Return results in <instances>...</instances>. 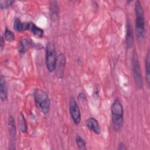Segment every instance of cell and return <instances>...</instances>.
I'll return each mask as SVG.
<instances>
[{"mask_svg": "<svg viewBox=\"0 0 150 150\" xmlns=\"http://www.w3.org/2000/svg\"><path fill=\"white\" fill-rule=\"evenodd\" d=\"M125 42H126L127 46L128 47H131L132 46V44L134 42V35H133L132 26L129 22H128L127 24Z\"/></svg>", "mask_w": 150, "mask_h": 150, "instance_id": "7c38bea8", "label": "cell"}, {"mask_svg": "<svg viewBox=\"0 0 150 150\" xmlns=\"http://www.w3.org/2000/svg\"><path fill=\"white\" fill-rule=\"evenodd\" d=\"M4 38L9 42H12L15 40V36L14 33L9 29H8L7 28H5V32H4Z\"/></svg>", "mask_w": 150, "mask_h": 150, "instance_id": "ac0fdd59", "label": "cell"}, {"mask_svg": "<svg viewBox=\"0 0 150 150\" xmlns=\"http://www.w3.org/2000/svg\"><path fill=\"white\" fill-rule=\"evenodd\" d=\"M127 148L126 147V146L124 144V143L122 142H120L118 144V150H126Z\"/></svg>", "mask_w": 150, "mask_h": 150, "instance_id": "7402d4cb", "label": "cell"}, {"mask_svg": "<svg viewBox=\"0 0 150 150\" xmlns=\"http://www.w3.org/2000/svg\"><path fill=\"white\" fill-rule=\"evenodd\" d=\"M76 142L78 148L80 149H81V150L87 149L86 142L85 140L80 135H77L76 136Z\"/></svg>", "mask_w": 150, "mask_h": 150, "instance_id": "e0dca14e", "label": "cell"}, {"mask_svg": "<svg viewBox=\"0 0 150 150\" xmlns=\"http://www.w3.org/2000/svg\"><path fill=\"white\" fill-rule=\"evenodd\" d=\"M33 42L27 39H22L19 43L18 51L20 53H25L33 46Z\"/></svg>", "mask_w": 150, "mask_h": 150, "instance_id": "4fadbf2b", "label": "cell"}, {"mask_svg": "<svg viewBox=\"0 0 150 150\" xmlns=\"http://www.w3.org/2000/svg\"><path fill=\"white\" fill-rule=\"evenodd\" d=\"M21 129L23 133H26L28 131V127L26 119L22 113H21Z\"/></svg>", "mask_w": 150, "mask_h": 150, "instance_id": "ffe728a7", "label": "cell"}, {"mask_svg": "<svg viewBox=\"0 0 150 150\" xmlns=\"http://www.w3.org/2000/svg\"><path fill=\"white\" fill-rule=\"evenodd\" d=\"M111 121L112 127L115 131H119L124 123V109L121 101L116 98L111 107Z\"/></svg>", "mask_w": 150, "mask_h": 150, "instance_id": "6da1fadb", "label": "cell"}, {"mask_svg": "<svg viewBox=\"0 0 150 150\" xmlns=\"http://www.w3.org/2000/svg\"><path fill=\"white\" fill-rule=\"evenodd\" d=\"M55 45L53 42H48L45 49V61L46 68L49 72L55 70L57 62Z\"/></svg>", "mask_w": 150, "mask_h": 150, "instance_id": "277c9868", "label": "cell"}, {"mask_svg": "<svg viewBox=\"0 0 150 150\" xmlns=\"http://www.w3.org/2000/svg\"><path fill=\"white\" fill-rule=\"evenodd\" d=\"M8 128L9 134L10 136V144L11 146H12V149H15V142L16 139V124L15 122L14 118L12 115H10L8 118Z\"/></svg>", "mask_w": 150, "mask_h": 150, "instance_id": "52a82bcc", "label": "cell"}, {"mask_svg": "<svg viewBox=\"0 0 150 150\" xmlns=\"http://www.w3.org/2000/svg\"><path fill=\"white\" fill-rule=\"evenodd\" d=\"M5 45V38L1 36V39H0V46H1V50H2L4 46Z\"/></svg>", "mask_w": 150, "mask_h": 150, "instance_id": "603a6c76", "label": "cell"}, {"mask_svg": "<svg viewBox=\"0 0 150 150\" xmlns=\"http://www.w3.org/2000/svg\"><path fill=\"white\" fill-rule=\"evenodd\" d=\"M50 15L51 19H56L59 15V8L57 2L55 1H50Z\"/></svg>", "mask_w": 150, "mask_h": 150, "instance_id": "9a60e30c", "label": "cell"}, {"mask_svg": "<svg viewBox=\"0 0 150 150\" xmlns=\"http://www.w3.org/2000/svg\"><path fill=\"white\" fill-rule=\"evenodd\" d=\"M29 30L36 36L42 38L43 36L44 31L42 29L36 25L33 22H30Z\"/></svg>", "mask_w": 150, "mask_h": 150, "instance_id": "2e32d148", "label": "cell"}, {"mask_svg": "<svg viewBox=\"0 0 150 150\" xmlns=\"http://www.w3.org/2000/svg\"><path fill=\"white\" fill-rule=\"evenodd\" d=\"M78 99L79 100H81V101H84L86 100V96L84 95V94L82 93H79V94L78 95Z\"/></svg>", "mask_w": 150, "mask_h": 150, "instance_id": "44dd1931", "label": "cell"}, {"mask_svg": "<svg viewBox=\"0 0 150 150\" xmlns=\"http://www.w3.org/2000/svg\"><path fill=\"white\" fill-rule=\"evenodd\" d=\"M66 66V57L63 53H60L57 57L56 69L57 76L59 78H62L64 74Z\"/></svg>", "mask_w": 150, "mask_h": 150, "instance_id": "ba28073f", "label": "cell"}, {"mask_svg": "<svg viewBox=\"0 0 150 150\" xmlns=\"http://www.w3.org/2000/svg\"><path fill=\"white\" fill-rule=\"evenodd\" d=\"M14 2V1L11 0H0V8L1 9H7L11 6Z\"/></svg>", "mask_w": 150, "mask_h": 150, "instance_id": "d6986e66", "label": "cell"}, {"mask_svg": "<svg viewBox=\"0 0 150 150\" xmlns=\"http://www.w3.org/2000/svg\"><path fill=\"white\" fill-rule=\"evenodd\" d=\"M135 16V32L137 39L141 40L145 35V17L141 2L137 1L134 6Z\"/></svg>", "mask_w": 150, "mask_h": 150, "instance_id": "7a4b0ae2", "label": "cell"}, {"mask_svg": "<svg viewBox=\"0 0 150 150\" xmlns=\"http://www.w3.org/2000/svg\"><path fill=\"white\" fill-rule=\"evenodd\" d=\"M30 22H22L19 18H15L13 22V29L19 32L29 30Z\"/></svg>", "mask_w": 150, "mask_h": 150, "instance_id": "30bf717a", "label": "cell"}, {"mask_svg": "<svg viewBox=\"0 0 150 150\" xmlns=\"http://www.w3.org/2000/svg\"><path fill=\"white\" fill-rule=\"evenodd\" d=\"M86 124L87 127L92 132L97 135L100 134L101 131V127L98 121L96 118L93 117H89L86 120Z\"/></svg>", "mask_w": 150, "mask_h": 150, "instance_id": "9c48e42d", "label": "cell"}, {"mask_svg": "<svg viewBox=\"0 0 150 150\" xmlns=\"http://www.w3.org/2000/svg\"><path fill=\"white\" fill-rule=\"evenodd\" d=\"M145 80L148 87L150 85V54L149 49H148L146 57L145 59Z\"/></svg>", "mask_w": 150, "mask_h": 150, "instance_id": "5bb4252c", "label": "cell"}, {"mask_svg": "<svg viewBox=\"0 0 150 150\" xmlns=\"http://www.w3.org/2000/svg\"><path fill=\"white\" fill-rule=\"evenodd\" d=\"M132 67L133 77L135 86L139 89L143 88V79L141 73V70L139 66L138 54L135 50L132 53Z\"/></svg>", "mask_w": 150, "mask_h": 150, "instance_id": "5b68a950", "label": "cell"}, {"mask_svg": "<svg viewBox=\"0 0 150 150\" xmlns=\"http://www.w3.org/2000/svg\"><path fill=\"white\" fill-rule=\"evenodd\" d=\"M69 112L73 122L79 125L81 122V112L76 99L73 97L69 100Z\"/></svg>", "mask_w": 150, "mask_h": 150, "instance_id": "8992f818", "label": "cell"}, {"mask_svg": "<svg viewBox=\"0 0 150 150\" xmlns=\"http://www.w3.org/2000/svg\"><path fill=\"white\" fill-rule=\"evenodd\" d=\"M33 97L37 108L43 114H47L50 107V100L47 93L41 88H36Z\"/></svg>", "mask_w": 150, "mask_h": 150, "instance_id": "3957f363", "label": "cell"}, {"mask_svg": "<svg viewBox=\"0 0 150 150\" xmlns=\"http://www.w3.org/2000/svg\"><path fill=\"white\" fill-rule=\"evenodd\" d=\"M0 98L2 102L8 99V87L5 77L1 75L0 77Z\"/></svg>", "mask_w": 150, "mask_h": 150, "instance_id": "8fae6325", "label": "cell"}]
</instances>
